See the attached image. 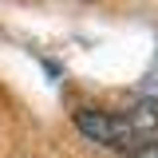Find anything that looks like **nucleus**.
<instances>
[{"label":"nucleus","mask_w":158,"mask_h":158,"mask_svg":"<svg viewBox=\"0 0 158 158\" xmlns=\"http://www.w3.org/2000/svg\"><path fill=\"white\" fill-rule=\"evenodd\" d=\"M75 127L83 135L107 146V150H118V154H142L158 142V103L154 99H142L127 111H91L83 107L75 115Z\"/></svg>","instance_id":"f257e3e1"}]
</instances>
